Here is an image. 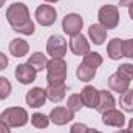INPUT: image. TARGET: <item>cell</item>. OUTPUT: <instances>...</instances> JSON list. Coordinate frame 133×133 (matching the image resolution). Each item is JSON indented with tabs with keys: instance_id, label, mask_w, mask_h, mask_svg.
Here are the masks:
<instances>
[{
	"instance_id": "cell-8",
	"label": "cell",
	"mask_w": 133,
	"mask_h": 133,
	"mask_svg": "<svg viewBox=\"0 0 133 133\" xmlns=\"http://www.w3.org/2000/svg\"><path fill=\"white\" fill-rule=\"evenodd\" d=\"M74 119V113L66 107H54L50 111V121L56 125H65Z\"/></svg>"
},
{
	"instance_id": "cell-10",
	"label": "cell",
	"mask_w": 133,
	"mask_h": 133,
	"mask_svg": "<svg viewBox=\"0 0 133 133\" xmlns=\"http://www.w3.org/2000/svg\"><path fill=\"white\" fill-rule=\"evenodd\" d=\"M102 122L105 125H110V127L122 129L125 125V116H124L122 111H119L116 108H111V110L102 113Z\"/></svg>"
},
{
	"instance_id": "cell-37",
	"label": "cell",
	"mask_w": 133,
	"mask_h": 133,
	"mask_svg": "<svg viewBox=\"0 0 133 133\" xmlns=\"http://www.w3.org/2000/svg\"><path fill=\"white\" fill-rule=\"evenodd\" d=\"M46 3H56V2H59V0H45Z\"/></svg>"
},
{
	"instance_id": "cell-1",
	"label": "cell",
	"mask_w": 133,
	"mask_h": 133,
	"mask_svg": "<svg viewBox=\"0 0 133 133\" xmlns=\"http://www.w3.org/2000/svg\"><path fill=\"white\" fill-rule=\"evenodd\" d=\"M66 71H68V66H66V62L64 59L51 57V61H48V65H46V82H48V85L65 84Z\"/></svg>"
},
{
	"instance_id": "cell-5",
	"label": "cell",
	"mask_w": 133,
	"mask_h": 133,
	"mask_svg": "<svg viewBox=\"0 0 133 133\" xmlns=\"http://www.w3.org/2000/svg\"><path fill=\"white\" fill-rule=\"evenodd\" d=\"M46 53L54 59H64L66 54V40L62 36H51L46 42Z\"/></svg>"
},
{
	"instance_id": "cell-11",
	"label": "cell",
	"mask_w": 133,
	"mask_h": 133,
	"mask_svg": "<svg viewBox=\"0 0 133 133\" xmlns=\"http://www.w3.org/2000/svg\"><path fill=\"white\" fill-rule=\"evenodd\" d=\"M36 74H37V71L28 62L26 64H19L17 68H16V79L20 84H23V85H28V84L34 82L36 81Z\"/></svg>"
},
{
	"instance_id": "cell-19",
	"label": "cell",
	"mask_w": 133,
	"mask_h": 133,
	"mask_svg": "<svg viewBox=\"0 0 133 133\" xmlns=\"http://www.w3.org/2000/svg\"><path fill=\"white\" fill-rule=\"evenodd\" d=\"M46 91V98L51 101V102H61V101L65 98V91H66V85H48L45 88Z\"/></svg>"
},
{
	"instance_id": "cell-18",
	"label": "cell",
	"mask_w": 133,
	"mask_h": 133,
	"mask_svg": "<svg viewBox=\"0 0 133 133\" xmlns=\"http://www.w3.org/2000/svg\"><path fill=\"white\" fill-rule=\"evenodd\" d=\"M28 50H30V45L23 39H12L9 42V53L14 57H23L25 54H28Z\"/></svg>"
},
{
	"instance_id": "cell-36",
	"label": "cell",
	"mask_w": 133,
	"mask_h": 133,
	"mask_svg": "<svg viewBox=\"0 0 133 133\" xmlns=\"http://www.w3.org/2000/svg\"><path fill=\"white\" fill-rule=\"evenodd\" d=\"M87 133H101L99 130H96V129H88V132Z\"/></svg>"
},
{
	"instance_id": "cell-21",
	"label": "cell",
	"mask_w": 133,
	"mask_h": 133,
	"mask_svg": "<svg viewBox=\"0 0 133 133\" xmlns=\"http://www.w3.org/2000/svg\"><path fill=\"white\" fill-rule=\"evenodd\" d=\"M76 76H77V79L82 81V82H90L91 79H95L96 70H93V68H90V66L81 64V65L76 68Z\"/></svg>"
},
{
	"instance_id": "cell-24",
	"label": "cell",
	"mask_w": 133,
	"mask_h": 133,
	"mask_svg": "<svg viewBox=\"0 0 133 133\" xmlns=\"http://www.w3.org/2000/svg\"><path fill=\"white\" fill-rule=\"evenodd\" d=\"M31 124H33L36 129H46L48 124H50V116L43 115V113H34L31 115Z\"/></svg>"
},
{
	"instance_id": "cell-22",
	"label": "cell",
	"mask_w": 133,
	"mask_h": 133,
	"mask_svg": "<svg viewBox=\"0 0 133 133\" xmlns=\"http://www.w3.org/2000/svg\"><path fill=\"white\" fill-rule=\"evenodd\" d=\"M82 64L93 68V70H98V66H101V64H102V56L99 53H96V51H90L88 54L84 56V62Z\"/></svg>"
},
{
	"instance_id": "cell-39",
	"label": "cell",
	"mask_w": 133,
	"mask_h": 133,
	"mask_svg": "<svg viewBox=\"0 0 133 133\" xmlns=\"http://www.w3.org/2000/svg\"><path fill=\"white\" fill-rule=\"evenodd\" d=\"M116 133H129V132H127V130H118Z\"/></svg>"
},
{
	"instance_id": "cell-14",
	"label": "cell",
	"mask_w": 133,
	"mask_h": 133,
	"mask_svg": "<svg viewBox=\"0 0 133 133\" xmlns=\"http://www.w3.org/2000/svg\"><path fill=\"white\" fill-rule=\"evenodd\" d=\"M130 82H132V81L122 77V76L118 74V73H115V74H111V76L108 77V87H110V90H111V91H116V93H119V95H122L124 91L129 90Z\"/></svg>"
},
{
	"instance_id": "cell-15",
	"label": "cell",
	"mask_w": 133,
	"mask_h": 133,
	"mask_svg": "<svg viewBox=\"0 0 133 133\" xmlns=\"http://www.w3.org/2000/svg\"><path fill=\"white\" fill-rule=\"evenodd\" d=\"M115 104H116L115 98H113V95L110 91H107V90L99 91V101H98L96 110L99 111L101 115L105 113V111H108V110H111V108H115Z\"/></svg>"
},
{
	"instance_id": "cell-4",
	"label": "cell",
	"mask_w": 133,
	"mask_h": 133,
	"mask_svg": "<svg viewBox=\"0 0 133 133\" xmlns=\"http://www.w3.org/2000/svg\"><path fill=\"white\" fill-rule=\"evenodd\" d=\"M99 25H102L105 30H113L119 25V9L115 5H104L99 8L98 12Z\"/></svg>"
},
{
	"instance_id": "cell-13",
	"label": "cell",
	"mask_w": 133,
	"mask_h": 133,
	"mask_svg": "<svg viewBox=\"0 0 133 133\" xmlns=\"http://www.w3.org/2000/svg\"><path fill=\"white\" fill-rule=\"evenodd\" d=\"M81 99H82L84 107H87V108H96L98 101H99V90L95 88L93 85H87L81 91Z\"/></svg>"
},
{
	"instance_id": "cell-25",
	"label": "cell",
	"mask_w": 133,
	"mask_h": 133,
	"mask_svg": "<svg viewBox=\"0 0 133 133\" xmlns=\"http://www.w3.org/2000/svg\"><path fill=\"white\" fill-rule=\"evenodd\" d=\"M82 107H84V104H82V99H81V95H71L66 101V108H70L73 113L79 111Z\"/></svg>"
},
{
	"instance_id": "cell-31",
	"label": "cell",
	"mask_w": 133,
	"mask_h": 133,
	"mask_svg": "<svg viewBox=\"0 0 133 133\" xmlns=\"http://www.w3.org/2000/svg\"><path fill=\"white\" fill-rule=\"evenodd\" d=\"M6 65H8V57H6V54H3V53L0 51V71L5 70Z\"/></svg>"
},
{
	"instance_id": "cell-17",
	"label": "cell",
	"mask_w": 133,
	"mask_h": 133,
	"mask_svg": "<svg viewBox=\"0 0 133 133\" xmlns=\"http://www.w3.org/2000/svg\"><path fill=\"white\" fill-rule=\"evenodd\" d=\"M88 37L95 45H102L107 39V30L99 23H93L88 28Z\"/></svg>"
},
{
	"instance_id": "cell-38",
	"label": "cell",
	"mask_w": 133,
	"mask_h": 133,
	"mask_svg": "<svg viewBox=\"0 0 133 133\" xmlns=\"http://www.w3.org/2000/svg\"><path fill=\"white\" fill-rule=\"evenodd\" d=\"M3 5H5V0H0V8H3Z\"/></svg>"
},
{
	"instance_id": "cell-20",
	"label": "cell",
	"mask_w": 133,
	"mask_h": 133,
	"mask_svg": "<svg viewBox=\"0 0 133 133\" xmlns=\"http://www.w3.org/2000/svg\"><path fill=\"white\" fill-rule=\"evenodd\" d=\"M28 64L33 66L36 71H42V70H45L46 65H48V59H46V56L43 54V53H34L30 56V59H28Z\"/></svg>"
},
{
	"instance_id": "cell-16",
	"label": "cell",
	"mask_w": 133,
	"mask_h": 133,
	"mask_svg": "<svg viewBox=\"0 0 133 133\" xmlns=\"http://www.w3.org/2000/svg\"><path fill=\"white\" fill-rule=\"evenodd\" d=\"M122 45H124V40L119 39V37H115L108 42L107 45V54L111 61H119L121 57H124L122 54Z\"/></svg>"
},
{
	"instance_id": "cell-3",
	"label": "cell",
	"mask_w": 133,
	"mask_h": 133,
	"mask_svg": "<svg viewBox=\"0 0 133 133\" xmlns=\"http://www.w3.org/2000/svg\"><path fill=\"white\" fill-rule=\"evenodd\" d=\"M28 111L22 107H9L2 111L0 121L5 122L8 127L16 129V127H23L28 122Z\"/></svg>"
},
{
	"instance_id": "cell-30",
	"label": "cell",
	"mask_w": 133,
	"mask_h": 133,
	"mask_svg": "<svg viewBox=\"0 0 133 133\" xmlns=\"http://www.w3.org/2000/svg\"><path fill=\"white\" fill-rule=\"evenodd\" d=\"M87 132H88V127L82 122H76L70 129V133H87Z\"/></svg>"
},
{
	"instance_id": "cell-32",
	"label": "cell",
	"mask_w": 133,
	"mask_h": 133,
	"mask_svg": "<svg viewBox=\"0 0 133 133\" xmlns=\"http://www.w3.org/2000/svg\"><path fill=\"white\" fill-rule=\"evenodd\" d=\"M0 133H11V127H8L5 122L0 121Z\"/></svg>"
},
{
	"instance_id": "cell-29",
	"label": "cell",
	"mask_w": 133,
	"mask_h": 133,
	"mask_svg": "<svg viewBox=\"0 0 133 133\" xmlns=\"http://www.w3.org/2000/svg\"><path fill=\"white\" fill-rule=\"evenodd\" d=\"M122 54H124V57L133 59V39L124 40V45H122Z\"/></svg>"
},
{
	"instance_id": "cell-23",
	"label": "cell",
	"mask_w": 133,
	"mask_h": 133,
	"mask_svg": "<svg viewBox=\"0 0 133 133\" xmlns=\"http://www.w3.org/2000/svg\"><path fill=\"white\" fill-rule=\"evenodd\" d=\"M119 105L124 111H129V113H133V88L132 90H127L121 95L119 98Z\"/></svg>"
},
{
	"instance_id": "cell-28",
	"label": "cell",
	"mask_w": 133,
	"mask_h": 133,
	"mask_svg": "<svg viewBox=\"0 0 133 133\" xmlns=\"http://www.w3.org/2000/svg\"><path fill=\"white\" fill-rule=\"evenodd\" d=\"M34 22L33 20H30V22H26V23H23L22 26H19V28H16L14 31H17V33L20 34H25V36H31V34H34Z\"/></svg>"
},
{
	"instance_id": "cell-35",
	"label": "cell",
	"mask_w": 133,
	"mask_h": 133,
	"mask_svg": "<svg viewBox=\"0 0 133 133\" xmlns=\"http://www.w3.org/2000/svg\"><path fill=\"white\" fill-rule=\"evenodd\" d=\"M129 14H130V19L133 20V5L132 6H129Z\"/></svg>"
},
{
	"instance_id": "cell-33",
	"label": "cell",
	"mask_w": 133,
	"mask_h": 133,
	"mask_svg": "<svg viewBox=\"0 0 133 133\" xmlns=\"http://www.w3.org/2000/svg\"><path fill=\"white\" fill-rule=\"evenodd\" d=\"M133 0H119V6H132Z\"/></svg>"
},
{
	"instance_id": "cell-12",
	"label": "cell",
	"mask_w": 133,
	"mask_h": 133,
	"mask_svg": "<svg viewBox=\"0 0 133 133\" xmlns=\"http://www.w3.org/2000/svg\"><path fill=\"white\" fill-rule=\"evenodd\" d=\"M26 104L31 107V108H39V107H42V105H45V102H46V91H45V88H42V87H34L31 88L28 93H26Z\"/></svg>"
},
{
	"instance_id": "cell-26",
	"label": "cell",
	"mask_w": 133,
	"mask_h": 133,
	"mask_svg": "<svg viewBox=\"0 0 133 133\" xmlns=\"http://www.w3.org/2000/svg\"><path fill=\"white\" fill-rule=\"evenodd\" d=\"M11 82L6 79V77H2L0 76V99H6L9 95H11Z\"/></svg>"
},
{
	"instance_id": "cell-34",
	"label": "cell",
	"mask_w": 133,
	"mask_h": 133,
	"mask_svg": "<svg viewBox=\"0 0 133 133\" xmlns=\"http://www.w3.org/2000/svg\"><path fill=\"white\" fill-rule=\"evenodd\" d=\"M127 132H129V133H133V118L129 121V129H127Z\"/></svg>"
},
{
	"instance_id": "cell-6",
	"label": "cell",
	"mask_w": 133,
	"mask_h": 133,
	"mask_svg": "<svg viewBox=\"0 0 133 133\" xmlns=\"http://www.w3.org/2000/svg\"><path fill=\"white\" fill-rule=\"evenodd\" d=\"M34 16H36V20L42 26H51L57 19V11L51 5H40V6H37Z\"/></svg>"
},
{
	"instance_id": "cell-7",
	"label": "cell",
	"mask_w": 133,
	"mask_h": 133,
	"mask_svg": "<svg viewBox=\"0 0 133 133\" xmlns=\"http://www.w3.org/2000/svg\"><path fill=\"white\" fill-rule=\"evenodd\" d=\"M84 26V19L76 14V12H71V14H66L65 17L62 19V30L64 33L68 34L70 37L74 36V34H79L81 30Z\"/></svg>"
},
{
	"instance_id": "cell-9",
	"label": "cell",
	"mask_w": 133,
	"mask_h": 133,
	"mask_svg": "<svg viewBox=\"0 0 133 133\" xmlns=\"http://www.w3.org/2000/svg\"><path fill=\"white\" fill-rule=\"evenodd\" d=\"M70 50L76 56H85L90 53V43L84 34H74L70 39Z\"/></svg>"
},
{
	"instance_id": "cell-2",
	"label": "cell",
	"mask_w": 133,
	"mask_h": 133,
	"mask_svg": "<svg viewBox=\"0 0 133 133\" xmlns=\"http://www.w3.org/2000/svg\"><path fill=\"white\" fill-rule=\"evenodd\" d=\"M6 19L9 22V25L12 26V30L22 26L23 23L30 22V9L25 3L22 2H16L12 5H9V8L6 9Z\"/></svg>"
},
{
	"instance_id": "cell-27",
	"label": "cell",
	"mask_w": 133,
	"mask_h": 133,
	"mask_svg": "<svg viewBox=\"0 0 133 133\" xmlns=\"http://www.w3.org/2000/svg\"><path fill=\"white\" fill-rule=\"evenodd\" d=\"M116 73H118V74H121L122 77H125V79L132 81V79H133V65H132V64H121Z\"/></svg>"
}]
</instances>
